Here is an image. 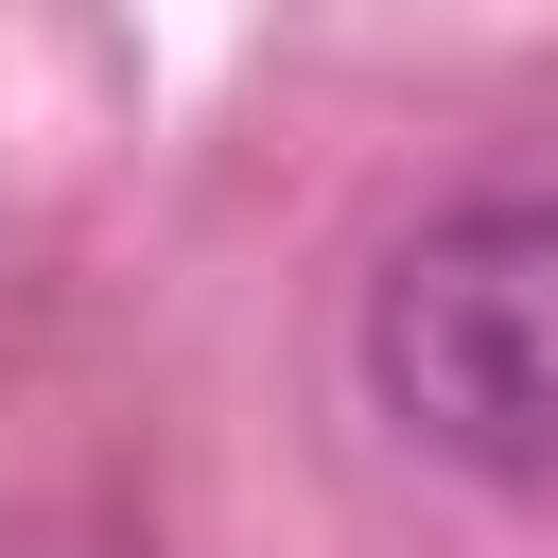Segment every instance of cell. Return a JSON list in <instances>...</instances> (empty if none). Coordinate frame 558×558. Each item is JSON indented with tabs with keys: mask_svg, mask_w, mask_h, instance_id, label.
<instances>
[{
	"mask_svg": "<svg viewBox=\"0 0 558 558\" xmlns=\"http://www.w3.org/2000/svg\"><path fill=\"white\" fill-rule=\"evenodd\" d=\"M366 401L506 488V506H558V192H453L384 244L366 279Z\"/></svg>",
	"mask_w": 558,
	"mask_h": 558,
	"instance_id": "6da1fadb",
	"label": "cell"
}]
</instances>
